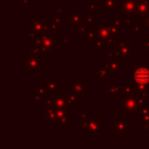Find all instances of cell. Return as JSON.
<instances>
[{
    "label": "cell",
    "mask_w": 149,
    "mask_h": 149,
    "mask_svg": "<svg viewBox=\"0 0 149 149\" xmlns=\"http://www.w3.org/2000/svg\"><path fill=\"white\" fill-rule=\"evenodd\" d=\"M79 130L85 136H101L102 135V118L93 116L88 118L86 120L80 122Z\"/></svg>",
    "instance_id": "cell-1"
},
{
    "label": "cell",
    "mask_w": 149,
    "mask_h": 149,
    "mask_svg": "<svg viewBox=\"0 0 149 149\" xmlns=\"http://www.w3.org/2000/svg\"><path fill=\"white\" fill-rule=\"evenodd\" d=\"M116 55L122 61H128L131 57L135 55V43L134 42H127L126 38L120 37V41L118 42L116 50Z\"/></svg>",
    "instance_id": "cell-2"
},
{
    "label": "cell",
    "mask_w": 149,
    "mask_h": 149,
    "mask_svg": "<svg viewBox=\"0 0 149 149\" xmlns=\"http://www.w3.org/2000/svg\"><path fill=\"white\" fill-rule=\"evenodd\" d=\"M140 110L138 104V95L135 93L133 94H125V97L122 98V106L120 111L129 112L131 116H135L137 112Z\"/></svg>",
    "instance_id": "cell-3"
},
{
    "label": "cell",
    "mask_w": 149,
    "mask_h": 149,
    "mask_svg": "<svg viewBox=\"0 0 149 149\" xmlns=\"http://www.w3.org/2000/svg\"><path fill=\"white\" fill-rule=\"evenodd\" d=\"M130 79L134 84H141L149 87V66H134L130 70Z\"/></svg>",
    "instance_id": "cell-4"
},
{
    "label": "cell",
    "mask_w": 149,
    "mask_h": 149,
    "mask_svg": "<svg viewBox=\"0 0 149 149\" xmlns=\"http://www.w3.org/2000/svg\"><path fill=\"white\" fill-rule=\"evenodd\" d=\"M106 56H107V58H106V60L102 61V64L106 68L108 74H114V76L120 74V61L122 60L116 55V51L107 52Z\"/></svg>",
    "instance_id": "cell-5"
},
{
    "label": "cell",
    "mask_w": 149,
    "mask_h": 149,
    "mask_svg": "<svg viewBox=\"0 0 149 149\" xmlns=\"http://www.w3.org/2000/svg\"><path fill=\"white\" fill-rule=\"evenodd\" d=\"M111 134L113 135H130V123L126 120L125 116H118L116 120L111 122Z\"/></svg>",
    "instance_id": "cell-6"
},
{
    "label": "cell",
    "mask_w": 149,
    "mask_h": 149,
    "mask_svg": "<svg viewBox=\"0 0 149 149\" xmlns=\"http://www.w3.org/2000/svg\"><path fill=\"white\" fill-rule=\"evenodd\" d=\"M47 21L44 19H30L28 21V34H29V38L35 37L36 35L42 33L45 30V27L47 26Z\"/></svg>",
    "instance_id": "cell-7"
},
{
    "label": "cell",
    "mask_w": 149,
    "mask_h": 149,
    "mask_svg": "<svg viewBox=\"0 0 149 149\" xmlns=\"http://www.w3.org/2000/svg\"><path fill=\"white\" fill-rule=\"evenodd\" d=\"M70 92L74 93L76 95H78V97L80 99L85 96V94L88 93L89 91V87H88L87 84L84 83L83 79H70Z\"/></svg>",
    "instance_id": "cell-8"
},
{
    "label": "cell",
    "mask_w": 149,
    "mask_h": 149,
    "mask_svg": "<svg viewBox=\"0 0 149 149\" xmlns=\"http://www.w3.org/2000/svg\"><path fill=\"white\" fill-rule=\"evenodd\" d=\"M36 36H39V38L42 41V44H43V46L45 47V49L47 50V51H51V52L55 51L56 34L42 32V33L38 34V35H36Z\"/></svg>",
    "instance_id": "cell-9"
},
{
    "label": "cell",
    "mask_w": 149,
    "mask_h": 149,
    "mask_svg": "<svg viewBox=\"0 0 149 149\" xmlns=\"http://www.w3.org/2000/svg\"><path fill=\"white\" fill-rule=\"evenodd\" d=\"M149 13V0H138L137 1V8L134 17L136 19H145Z\"/></svg>",
    "instance_id": "cell-10"
},
{
    "label": "cell",
    "mask_w": 149,
    "mask_h": 149,
    "mask_svg": "<svg viewBox=\"0 0 149 149\" xmlns=\"http://www.w3.org/2000/svg\"><path fill=\"white\" fill-rule=\"evenodd\" d=\"M42 55H35L30 56V65L29 70H27L29 74L36 76L39 70H42Z\"/></svg>",
    "instance_id": "cell-11"
},
{
    "label": "cell",
    "mask_w": 149,
    "mask_h": 149,
    "mask_svg": "<svg viewBox=\"0 0 149 149\" xmlns=\"http://www.w3.org/2000/svg\"><path fill=\"white\" fill-rule=\"evenodd\" d=\"M138 0H120V13L126 15H135Z\"/></svg>",
    "instance_id": "cell-12"
},
{
    "label": "cell",
    "mask_w": 149,
    "mask_h": 149,
    "mask_svg": "<svg viewBox=\"0 0 149 149\" xmlns=\"http://www.w3.org/2000/svg\"><path fill=\"white\" fill-rule=\"evenodd\" d=\"M46 87H47V93L49 96H55L60 93V87H61V81L59 79H49L46 81Z\"/></svg>",
    "instance_id": "cell-13"
},
{
    "label": "cell",
    "mask_w": 149,
    "mask_h": 149,
    "mask_svg": "<svg viewBox=\"0 0 149 149\" xmlns=\"http://www.w3.org/2000/svg\"><path fill=\"white\" fill-rule=\"evenodd\" d=\"M56 114H57V118L55 120L56 126H70V120H68V116H70V107H66L65 109L57 110L56 109Z\"/></svg>",
    "instance_id": "cell-14"
},
{
    "label": "cell",
    "mask_w": 149,
    "mask_h": 149,
    "mask_svg": "<svg viewBox=\"0 0 149 149\" xmlns=\"http://www.w3.org/2000/svg\"><path fill=\"white\" fill-rule=\"evenodd\" d=\"M50 97H51L52 100H53V105L57 110L65 109L66 107H68V104H66L65 95H64L63 93H59L58 95L50 96Z\"/></svg>",
    "instance_id": "cell-15"
},
{
    "label": "cell",
    "mask_w": 149,
    "mask_h": 149,
    "mask_svg": "<svg viewBox=\"0 0 149 149\" xmlns=\"http://www.w3.org/2000/svg\"><path fill=\"white\" fill-rule=\"evenodd\" d=\"M98 38L101 40H105L108 36H110V24H98L97 25Z\"/></svg>",
    "instance_id": "cell-16"
},
{
    "label": "cell",
    "mask_w": 149,
    "mask_h": 149,
    "mask_svg": "<svg viewBox=\"0 0 149 149\" xmlns=\"http://www.w3.org/2000/svg\"><path fill=\"white\" fill-rule=\"evenodd\" d=\"M70 29H79V27L82 24L85 23V19H84V15H80V13H72L70 17Z\"/></svg>",
    "instance_id": "cell-17"
},
{
    "label": "cell",
    "mask_w": 149,
    "mask_h": 149,
    "mask_svg": "<svg viewBox=\"0 0 149 149\" xmlns=\"http://www.w3.org/2000/svg\"><path fill=\"white\" fill-rule=\"evenodd\" d=\"M140 118H139V126L141 127H149V106L140 108L139 110Z\"/></svg>",
    "instance_id": "cell-18"
},
{
    "label": "cell",
    "mask_w": 149,
    "mask_h": 149,
    "mask_svg": "<svg viewBox=\"0 0 149 149\" xmlns=\"http://www.w3.org/2000/svg\"><path fill=\"white\" fill-rule=\"evenodd\" d=\"M98 39V32L97 29L90 28L86 33L83 34V41L84 42H95Z\"/></svg>",
    "instance_id": "cell-19"
},
{
    "label": "cell",
    "mask_w": 149,
    "mask_h": 149,
    "mask_svg": "<svg viewBox=\"0 0 149 149\" xmlns=\"http://www.w3.org/2000/svg\"><path fill=\"white\" fill-rule=\"evenodd\" d=\"M64 95H65L66 104H68V106L70 108L74 107L76 103H78V102L80 101V98L78 97V95H76V94L72 93V92H70V91L68 92V93H65Z\"/></svg>",
    "instance_id": "cell-20"
},
{
    "label": "cell",
    "mask_w": 149,
    "mask_h": 149,
    "mask_svg": "<svg viewBox=\"0 0 149 149\" xmlns=\"http://www.w3.org/2000/svg\"><path fill=\"white\" fill-rule=\"evenodd\" d=\"M118 4H120V0H102V8L104 10H113Z\"/></svg>",
    "instance_id": "cell-21"
},
{
    "label": "cell",
    "mask_w": 149,
    "mask_h": 149,
    "mask_svg": "<svg viewBox=\"0 0 149 149\" xmlns=\"http://www.w3.org/2000/svg\"><path fill=\"white\" fill-rule=\"evenodd\" d=\"M118 93H120V85L108 84L107 85V94H106V96H107L108 98H116Z\"/></svg>",
    "instance_id": "cell-22"
},
{
    "label": "cell",
    "mask_w": 149,
    "mask_h": 149,
    "mask_svg": "<svg viewBox=\"0 0 149 149\" xmlns=\"http://www.w3.org/2000/svg\"><path fill=\"white\" fill-rule=\"evenodd\" d=\"M134 84V83H133ZM135 86V91H136L137 95H142V96H148L149 87L146 85H141V84H134Z\"/></svg>",
    "instance_id": "cell-23"
},
{
    "label": "cell",
    "mask_w": 149,
    "mask_h": 149,
    "mask_svg": "<svg viewBox=\"0 0 149 149\" xmlns=\"http://www.w3.org/2000/svg\"><path fill=\"white\" fill-rule=\"evenodd\" d=\"M60 24L54 23V22H50V24H48V33H53V34H60L61 32V27Z\"/></svg>",
    "instance_id": "cell-24"
},
{
    "label": "cell",
    "mask_w": 149,
    "mask_h": 149,
    "mask_svg": "<svg viewBox=\"0 0 149 149\" xmlns=\"http://www.w3.org/2000/svg\"><path fill=\"white\" fill-rule=\"evenodd\" d=\"M120 93H124V94H133V93H135V94H136L134 84H131V85L120 84Z\"/></svg>",
    "instance_id": "cell-25"
},
{
    "label": "cell",
    "mask_w": 149,
    "mask_h": 149,
    "mask_svg": "<svg viewBox=\"0 0 149 149\" xmlns=\"http://www.w3.org/2000/svg\"><path fill=\"white\" fill-rule=\"evenodd\" d=\"M108 74H108V72L106 70V68H104L103 64L97 66V78H98V79L105 80L106 78H107Z\"/></svg>",
    "instance_id": "cell-26"
},
{
    "label": "cell",
    "mask_w": 149,
    "mask_h": 149,
    "mask_svg": "<svg viewBox=\"0 0 149 149\" xmlns=\"http://www.w3.org/2000/svg\"><path fill=\"white\" fill-rule=\"evenodd\" d=\"M104 42V47H114V46L118 45V41H116V36H108L105 40H103Z\"/></svg>",
    "instance_id": "cell-27"
},
{
    "label": "cell",
    "mask_w": 149,
    "mask_h": 149,
    "mask_svg": "<svg viewBox=\"0 0 149 149\" xmlns=\"http://www.w3.org/2000/svg\"><path fill=\"white\" fill-rule=\"evenodd\" d=\"M88 10H89L90 15H97L98 10H97V1L96 0H89L88 1Z\"/></svg>",
    "instance_id": "cell-28"
},
{
    "label": "cell",
    "mask_w": 149,
    "mask_h": 149,
    "mask_svg": "<svg viewBox=\"0 0 149 149\" xmlns=\"http://www.w3.org/2000/svg\"><path fill=\"white\" fill-rule=\"evenodd\" d=\"M103 48H104L103 40H101V39L98 38V39L94 42V45H93V47H92V50H93L94 52H100V51H102Z\"/></svg>",
    "instance_id": "cell-29"
},
{
    "label": "cell",
    "mask_w": 149,
    "mask_h": 149,
    "mask_svg": "<svg viewBox=\"0 0 149 149\" xmlns=\"http://www.w3.org/2000/svg\"><path fill=\"white\" fill-rule=\"evenodd\" d=\"M138 104L140 108L145 107V106H149V97L148 96L138 95Z\"/></svg>",
    "instance_id": "cell-30"
},
{
    "label": "cell",
    "mask_w": 149,
    "mask_h": 149,
    "mask_svg": "<svg viewBox=\"0 0 149 149\" xmlns=\"http://www.w3.org/2000/svg\"><path fill=\"white\" fill-rule=\"evenodd\" d=\"M126 19H124V26L127 29H131L133 26H135V19H131V15H125Z\"/></svg>",
    "instance_id": "cell-31"
},
{
    "label": "cell",
    "mask_w": 149,
    "mask_h": 149,
    "mask_svg": "<svg viewBox=\"0 0 149 149\" xmlns=\"http://www.w3.org/2000/svg\"><path fill=\"white\" fill-rule=\"evenodd\" d=\"M32 92H33L34 101H36V102H42L43 100H45L46 98H47V97H45V96L42 95V94H40L39 92H37L36 88H34V89L32 90Z\"/></svg>",
    "instance_id": "cell-32"
},
{
    "label": "cell",
    "mask_w": 149,
    "mask_h": 149,
    "mask_svg": "<svg viewBox=\"0 0 149 149\" xmlns=\"http://www.w3.org/2000/svg\"><path fill=\"white\" fill-rule=\"evenodd\" d=\"M37 92H39L40 94H42L43 96L47 97V87H46V84H39V85L36 87Z\"/></svg>",
    "instance_id": "cell-33"
},
{
    "label": "cell",
    "mask_w": 149,
    "mask_h": 149,
    "mask_svg": "<svg viewBox=\"0 0 149 149\" xmlns=\"http://www.w3.org/2000/svg\"><path fill=\"white\" fill-rule=\"evenodd\" d=\"M50 22H54V23L60 24V25H63V24L65 23V21H64V19H62L59 15H54V13L50 15Z\"/></svg>",
    "instance_id": "cell-34"
},
{
    "label": "cell",
    "mask_w": 149,
    "mask_h": 149,
    "mask_svg": "<svg viewBox=\"0 0 149 149\" xmlns=\"http://www.w3.org/2000/svg\"><path fill=\"white\" fill-rule=\"evenodd\" d=\"M110 34L112 36H116V38H120V28L116 27L112 24H110Z\"/></svg>",
    "instance_id": "cell-35"
},
{
    "label": "cell",
    "mask_w": 149,
    "mask_h": 149,
    "mask_svg": "<svg viewBox=\"0 0 149 149\" xmlns=\"http://www.w3.org/2000/svg\"><path fill=\"white\" fill-rule=\"evenodd\" d=\"M130 32L132 34H143L145 32V28H141L140 26H137V25H135V26H133L132 28L130 29Z\"/></svg>",
    "instance_id": "cell-36"
},
{
    "label": "cell",
    "mask_w": 149,
    "mask_h": 149,
    "mask_svg": "<svg viewBox=\"0 0 149 149\" xmlns=\"http://www.w3.org/2000/svg\"><path fill=\"white\" fill-rule=\"evenodd\" d=\"M84 19H85V23L88 25L89 24H97V21L93 17V15H90V13L84 15Z\"/></svg>",
    "instance_id": "cell-37"
},
{
    "label": "cell",
    "mask_w": 149,
    "mask_h": 149,
    "mask_svg": "<svg viewBox=\"0 0 149 149\" xmlns=\"http://www.w3.org/2000/svg\"><path fill=\"white\" fill-rule=\"evenodd\" d=\"M28 55L29 56H35V55H40L39 50L35 47V46H29L28 47Z\"/></svg>",
    "instance_id": "cell-38"
},
{
    "label": "cell",
    "mask_w": 149,
    "mask_h": 149,
    "mask_svg": "<svg viewBox=\"0 0 149 149\" xmlns=\"http://www.w3.org/2000/svg\"><path fill=\"white\" fill-rule=\"evenodd\" d=\"M61 47H70V37H63L60 42Z\"/></svg>",
    "instance_id": "cell-39"
},
{
    "label": "cell",
    "mask_w": 149,
    "mask_h": 149,
    "mask_svg": "<svg viewBox=\"0 0 149 149\" xmlns=\"http://www.w3.org/2000/svg\"><path fill=\"white\" fill-rule=\"evenodd\" d=\"M24 66H23V70H29V65H30V56H24Z\"/></svg>",
    "instance_id": "cell-40"
},
{
    "label": "cell",
    "mask_w": 149,
    "mask_h": 149,
    "mask_svg": "<svg viewBox=\"0 0 149 149\" xmlns=\"http://www.w3.org/2000/svg\"><path fill=\"white\" fill-rule=\"evenodd\" d=\"M89 118V114H88L87 111H80L79 112V120L82 122V120H86Z\"/></svg>",
    "instance_id": "cell-41"
},
{
    "label": "cell",
    "mask_w": 149,
    "mask_h": 149,
    "mask_svg": "<svg viewBox=\"0 0 149 149\" xmlns=\"http://www.w3.org/2000/svg\"><path fill=\"white\" fill-rule=\"evenodd\" d=\"M55 10H56V13H59V15H65V6H64L63 4L56 6L55 7Z\"/></svg>",
    "instance_id": "cell-42"
},
{
    "label": "cell",
    "mask_w": 149,
    "mask_h": 149,
    "mask_svg": "<svg viewBox=\"0 0 149 149\" xmlns=\"http://www.w3.org/2000/svg\"><path fill=\"white\" fill-rule=\"evenodd\" d=\"M112 25L116 26V27H123V25H124V19H114L113 21H112Z\"/></svg>",
    "instance_id": "cell-43"
},
{
    "label": "cell",
    "mask_w": 149,
    "mask_h": 149,
    "mask_svg": "<svg viewBox=\"0 0 149 149\" xmlns=\"http://www.w3.org/2000/svg\"><path fill=\"white\" fill-rule=\"evenodd\" d=\"M88 24H86V23H84V24H82L81 26L79 27V31H80V33H82V34H84V33H86V32L88 31V29H89V27H88Z\"/></svg>",
    "instance_id": "cell-44"
},
{
    "label": "cell",
    "mask_w": 149,
    "mask_h": 149,
    "mask_svg": "<svg viewBox=\"0 0 149 149\" xmlns=\"http://www.w3.org/2000/svg\"><path fill=\"white\" fill-rule=\"evenodd\" d=\"M144 51L149 52V37L144 38Z\"/></svg>",
    "instance_id": "cell-45"
},
{
    "label": "cell",
    "mask_w": 149,
    "mask_h": 149,
    "mask_svg": "<svg viewBox=\"0 0 149 149\" xmlns=\"http://www.w3.org/2000/svg\"><path fill=\"white\" fill-rule=\"evenodd\" d=\"M19 5H23V4L32 5V4H33V1H32V0H19Z\"/></svg>",
    "instance_id": "cell-46"
},
{
    "label": "cell",
    "mask_w": 149,
    "mask_h": 149,
    "mask_svg": "<svg viewBox=\"0 0 149 149\" xmlns=\"http://www.w3.org/2000/svg\"><path fill=\"white\" fill-rule=\"evenodd\" d=\"M144 28L149 30V13L145 17V19H144Z\"/></svg>",
    "instance_id": "cell-47"
},
{
    "label": "cell",
    "mask_w": 149,
    "mask_h": 149,
    "mask_svg": "<svg viewBox=\"0 0 149 149\" xmlns=\"http://www.w3.org/2000/svg\"><path fill=\"white\" fill-rule=\"evenodd\" d=\"M148 32H149V30H148Z\"/></svg>",
    "instance_id": "cell-48"
}]
</instances>
